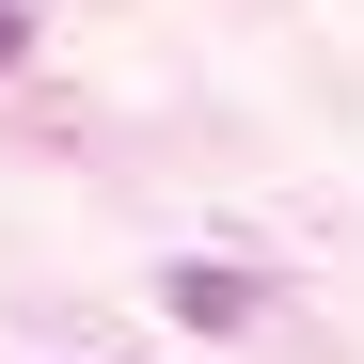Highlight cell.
I'll use <instances>...</instances> for the list:
<instances>
[{"instance_id":"obj_1","label":"cell","mask_w":364,"mask_h":364,"mask_svg":"<svg viewBox=\"0 0 364 364\" xmlns=\"http://www.w3.org/2000/svg\"><path fill=\"white\" fill-rule=\"evenodd\" d=\"M174 317H191V333H254V285H237V269H174Z\"/></svg>"},{"instance_id":"obj_2","label":"cell","mask_w":364,"mask_h":364,"mask_svg":"<svg viewBox=\"0 0 364 364\" xmlns=\"http://www.w3.org/2000/svg\"><path fill=\"white\" fill-rule=\"evenodd\" d=\"M0 64H16V0H0Z\"/></svg>"}]
</instances>
